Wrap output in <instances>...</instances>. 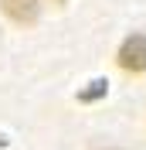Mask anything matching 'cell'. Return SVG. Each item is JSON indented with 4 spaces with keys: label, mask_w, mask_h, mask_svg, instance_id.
I'll list each match as a JSON object with an SVG mask.
<instances>
[{
    "label": "cell",
    "mask_w": 146,
    "mask_h": 150,
    "mask_svg": "<svg viewBox=\"0 0 146 150\" xmlns=\"http://www.w3.org/2000/svg\"><path fill=\"white\" fill-rule=\"evenodd\" d=\"M119 65L126 72H146V34H129L119 48Z\"/></svg>",
    "instance_id": "6da1fadb"
},
{
    "label": "cell",
    "mask_w": 146,
    "mask_h": 150,
    "mask_svg": "<svg viewBox=\"0 0 146 150\" xmlns=\"http://www.w3.org/2000/svg\"><path fill=\"white\" fill-rule=\"evenodd\" d=\"M0 7H4V14H7L14 24H34L41 4H37V0H0Z\"/></svg>",
    "instance_id": "7a4b0ae2"
},
{
    "label": "cell",
    "mask_w": 146,
    "mask_h": 150,
    "mask_svg": "<svg viewBox=\"0 0 146 150\" xmlns=\"http://www.w3.org/2000/svg\"><path fill=\"white\" fill-rule=\"evenodd\" d=\"M105 89H109V82L105 79H95V82H88V89L78 92V103H95L99 96H105Z\"/></svg>",
    "instance_id": "3957f363"
},
{
    "label": "cell",
    "mask_w": 146,
    "mask_h": 150,
    "mask_svg": "<svg viewBox=\"0 0 146 150\" xmlns=\"http://www.w3.org/2000/svg\"><path fill=\"white\" fill-rule=\"evenodd\" d=\"M55 4H65V0H55Z\"/></svg>",
    "instance_id": "277c9868"
}]
</instances>
